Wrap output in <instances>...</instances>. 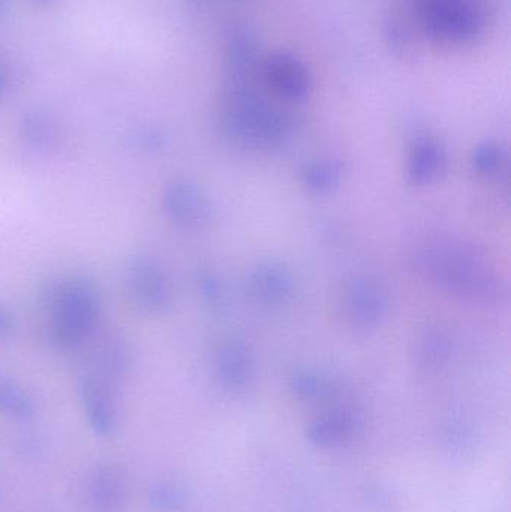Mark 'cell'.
<instances>
[{
	"label": "cell",
	"instance_id": "obj_7",
	"mask_svg": "<svg viewBox=\"0 0 511 512\" xmlns=\"http://www.w3.org/2000/svg\"><path fill=\"white\" fill-rule=\"evenodd\" d=\"M360 418L351 409H335L309 424V441L317 447L330 448L348 441L359 427Z\"/></svg>",
	"mask_w": 511,
	"mask_h": 512
},
{
	"label": "cell",
	"instance_id": "obj_5",
	"mask_svg": "<svg viewBox=\"0 0 511 512\" xmlns=\"http://www.w3.org/2000/svg\"><path fill=\"white\" fill-rule=\"evenodd\" d=\"M263 80L282 98L303 102L312 89V78L305 63L291 53H273L263 62Z\"/></svg>",
	"mask_w": 511,
	"mask_h": 512
},
{
	"label": "cell",
	"instance_id": "obj_21",
	"mask_svg": "<svg viewBox=\"0 0 511 512\" xmlns=\"http://www.w3.org/2000/svg\"><path fill=\"white\" fill-rule=\"evenodd\" d=\"M420 354L426 366H438V363H443L444 357L449 354V342L437 334L434 339L426 340L425 348Z\"/></svg>",
	"mask_w": 511,
	"mask_h": 512
},
{
	"label": "cell",
	"instance_id": "obj_26",
	"mask_svg": "<svg viewBox=\"0 0 511 512\" xmlns=\"http://www.w3.org/2000/svg\"><path fill=\"white\" fill-rule=\"evenodd\" d=\"M36 3H39V5H45V3L51 2V0H35Z\"/></svg>",
	"mask_w": 511,
	"mask_h": 512
},
{
	"label": "cell",
	"instance_id": "obj_9",
	"mask_svg": "<svg viewBox=\"0 0 511 512\" xmlns=\"http://www.w3.org/2000/svg\"><path fill=\"white\" fill-rule=\"evenodd\" d=\"M18 134L24 146L32 152H50L59 143V123L53 114L36 108L24 114L18 126Z\"/></svg>",
	"mask_w": 511,
	"mask_h": 512
},
{
	"label": "cell",
	"instance_id": "obj_14",
	"mask_svg": "<svg viewBox=\"0 0 511 512\" xmlns=\"http://www.w3.org/2000/svg\"><path fill=\"white\" fill-rule=\"evenodd\" d=\"M444 162V153L437 144L432 141H423L414 150V158L411 161L410 176L414 182L426 183L437 176Z\"/></svg>",
	"mask_w": 511,
	"mask_h": 512
},
{
	"label": "cell",
	"instance_id": "obj_17",
	"mask_svg": "<svg viewBox=\"0 0 511 512\" xmlns=\"http://www.w3.org/2000/svg\"><path fill=\"white\" fill-rule=\"evenodd\" d=\"M341 171V165L336 162H321V164L309 165L303 177L309 188L323 192L329 191L339 182Z\"/></svg>",
	"mask_w": 511,
	"mask_h": 512
},
{
	"label": "cell",
	"instance_id": "obj_1",
	"mask_svg": "<svg viewBox=\"0 0 511 512\" xmlns=\"http://www.w3.org/2000/svg\"><path fill=\"white\" fill-rule=\"evenodd\" d=\"M98 292L86 280L69 279L51 291L47 339L54 348L75 349L95 331L99 318Z\"/></svg>",
	"mask_w": 511,
	"mask_h": 512
},
{
	"label": "cell",
	"instance_id": "obj_2",
	"mask_svg": "<svg viewBox=\"0 0 511 512\" xmlns=\"http://www.w3.org/2000/svg\"><path fill=\"white\" fill-rule=\"evenodd\" d=\"M425 32L449 45L473 44L486 26L482 0H416Z\"/></svg>",
	"mask_w": 511,
	"mask_h": 512
},
{
	"label": "cell",
	"instance_id": "obj_8",
	"mask_svg": "<svg viewBox=\"0 0 511 512\" xmlns=\"http://www.w3.org/2000/svg\"><path fill=\"white\" fill-rule=\"evenodd\" d=\"M90 504L95 512H123L126 504L125 484L113 466H99L90 478Z\"/></svg>",
	"mask_w": 511,
	"mask_h": 512
},
{
	"label": "cell",
	"instance_id": "obj_24",
	"mask_svg": "<svg viewBox=\"0 0 511 512\" xmlns=\"http://www.w3.org/2000/svg\"><path fill=\"white\" fill-rule=\"evenodd\" d=\"M6 87V75L5 71L0 68V98H2L3 92H5Z\"/></svg>",
	"mask_w": 511,
	"mask_h": 512
},
{
	"label": "cell",
	"instance_id": "obj_11",
	"mask_svg": "<svg viewBox=\"0 0 511 512\" xmlns=\"http://www.w3.org/2000/svg\"><path fill=\"white\" fill-rule=\"evenodd\" d=\"M129 363H131V355H129L128 346L120 340H107L95 352L90 372L119 385L128 373Z\"/></svg>",
	"mask_w": 511,
	"mask_h": 512
},
{
	"label": "cell",
	"instance_id": "obj_10",
	"mask_svg": "<svg viewBox=\"0 0 511 512\" xmlns=\"http://www.w3.org/2000/svg\"><path fill=\"white\" fill-rule=\"evenodd\" d=\"M216 372H218L219 381L228 390H246L254 379V364H252L251 355L242 346H225L219 352Z\"/></svg>",
	"mask_w": 511,
	"mask_h": 512
},
{
	"label": "cell",
	"instance_id": "obj_4",
	"mask_svg": "<svg viewBox=\"0 0 511 512\" xmlns=\"http://www.w3.org/2000/svg\"><path fill=\"white\" fill-rule=\"evenodd\" d=\"M165 213L183 230H203L212 218V204L201 188L189 180L168 183L162 197Z\"/></svg>",
	"mask_w": 511,
	"mask_h": 512
},
{
	"label": "cell",
	"instance_id": "obj_23",
	"mask_svg": "<svg viewBox=\"0 0 511 512\" xmlns=\"http://www.w3.org/2000/svg\"><path fill=\"white\" fill-rule=\"evenodd\" d=\"M15 328V316L6 304L0 303V342L8 339Z\"/></svg>",
	"mask_w": 511,
	"mask_h": 512
},
{
	"label": "cell",
	"instance_id": "obj_6",
	"mask_svg": "<svg viewBox=\"0 0 511 512\" xmlns=\"http://www.w3.org/2000/svg\"><path fill=\"white\" fill-rule=\"evenodd\" d=\"M116 384L87 372L80 382V397L90 426L98 435L113 433L117 424Z\"/></svg>",
	"mask_w": 511,
	"mask_h": 512
},
{
	"label": "cell",
	"instance_id": "obj_3",
	"mask_svg": "<svg viewBox=\"0 0 511 512\" xmlns=\"http://www.w3.org/2000/svg\"><path fill=\"white\" fill-rule=\"evenodd\" d=\"M126 288L138 312L161 316L173 306L174 292L164 265L149 255L134 256L126 268Z\"/></svg>",
	"mask_w": 511,
	"mask_h": 512
},
{
	"label": "cell",
	"instance_id": "obj_16",
	"mask_svg": "<svg viewBox=\"0 0 511 512\" xmlns=\"http://www.w3.org/2000/svg\"><path fill=\"white\" fill-rule=\"evenodd\" d=\"M254 289L267 300L281 301L290 294L293 282L281 268H263L254 279Z\"/></svg>",
	"mask_w": 511,
	"mask_h": 512
},
{
	"label": "cell",
	"instance_id": "obj_25",
	"mask_svg": "<svg viewBox=\"0 0 511 512\" xmlns=\"http://www.w3.org/2000/svg\"><path fill=\"white\" fill-rule=\"evenodd\" d=\"M9 0H0V17L8 11Z\"/></svg>",
	"mask_w": 511,
	"mask_h": 512
},
{
	"label": "cell",
	"instance_id": "obj_20",
	"mask_svg": "<svg viewBox=\"0 0 511 512\" xmlns=\"http://www.w3.org/2000/svg\"><path fill=\"white\" fill-rule=\"evenodd\" d=\"M132 143L147 153H158L167 146V135L155 126H143L132 134Z\"/></svg>",
	"mask_w": 511,
	"mask_h": 512
},
{
	"label": "cell",
	"instance_id": "obj_15",
	"mask_svg": "<svg viewBox=\"0 0 511 512\" xmlns=\"http://www.w3.org/2000/svg\"><path fill=\"white\" fill-rule=\"evenodd\" d=\"M149 501L155 511L180 512L188 504V495L176 481L162 480L150 490Z\"/></svg>",
	"mask_w": 511,
	"mask_h": 512
},
{
	"label": "cell",
	"instance_id": "obj_22",
	"mask_svg": "<svg viewBox=\"0 0 511 512\" xmlns=\"http://www.w3.org/2000/svg\"><path fill=\"white\" fill-rule=\"evenodd\" d=\"M501 161H503V152L494 144H486L485 147L477 150L476 164L482 173H494L500 168Z\"/></svg>",
	"mask_w": 511,
	"mask_h": 512
},
{
	"label": "cell",
	"instance_id": "obj_19",
	"mask_svg": "<svg viewBox=\"0 0 511 512\" xmlns=\"http://www.w3.org/2000/svg\"><path fill=\"white\" fill-rule=\"evenodd\" d=\"M291 387L297 397L305 400L323 399L330 391L329 381L323 376L312 375V373L294 376Z\"/></svg>",
	"mask_w": 511,
	"mask_h": 512
},
{
	"label": "cell",
	"instance_id": "obj_12",
	"mask_svg": "<svg viewBox=\"0 0 511 512\" xmlns=\"http://www.w3.org/2000/svg\"><path fill=\"white\" fill-rule=\"evenodd\" d=\"M350 313L360 324H377L381 316L386 312V295L380 291L377 285L372 283H359L351 292Z\"/></svg>",
	"mask_w": 511,
	"mask_h": 512
},
{
	"label": "cell",
	"instance_id": "obj_13",
	"mask_svg": "<svg viewBox=\"0 0 511 512\" xmlns=\"http://www.w3.org/2000/svg\"><path fill=\"white\" fill-rule=\"evenodd\" d=\"M36 408L32 396L11 376L0 373V414L18 421L33 418Z\"/></svg>",
	"mask_w": 511,
	"mask_h": 512
},
{
	"label": "cell",
	"instance_id": "obj_18",
	"mask_svg": "<svg viewBox=\"0 0 511 512\" xmlns=\"http://www.w3.org/2000/svg\"><path fill=\"white\" fill-rule=\"evenodd\" d=\"M386 39L396 56L408 57L413 53V35L402 18L392 15L386 21Z\"/></svg>",
	"mask_w": 511,
	"mask_h": 512
}]
</instances>
